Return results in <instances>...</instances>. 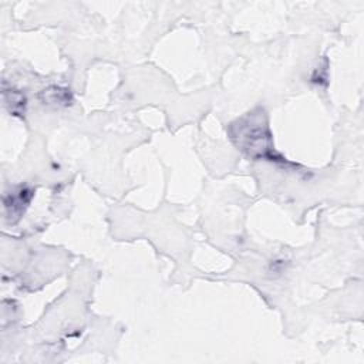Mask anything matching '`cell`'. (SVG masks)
Instances as JSON below:
<instances>
[{"label":"cell","mask_w":364,"mask_h":364,"mask_svg":"<svg viewBox=\"0 0 364 364\" xmlns=\"http://www.w3.org/2000/svg\"><path fill=\"white\" fill-rule=\"evenodd\" d=\"M232 138L242 151L255 158H266L273 149L263 111L249 112L245 118L232 124Z\"/></svg>","instance_id":"1"},{"label":"cell","mask_w":364,"mask_h":364,"mask_svg":"<svg viewBox=\"0 0 364 364\" xmlns=\"http://www.w3.org/2000/svg\"><path fill=\"white\" fill-rule=\"evenodd\" d=\"M33 196V191L28 188H17L10 193H6L4 196V210H6V219L11 223L17 222L20 216L24 213V209L28 206L30 199Z\"/></svg>","instance_id":"2"}]
</instances>
